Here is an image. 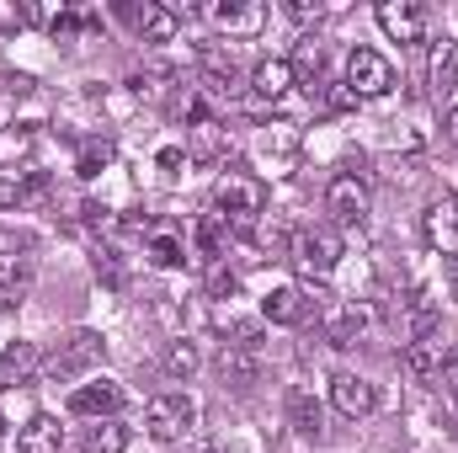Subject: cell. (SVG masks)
Here are the masks:
<instances>
[{
    "label": "cell",
    "instance_id": "cell-1",
    "mask_svg": "<svg viewBox=\"0 0 458 453\" xmlns=\"http://www.w3.org/2000/svg\"><path fill=\"white\" fill-rule=\"evenodd\" d=\"M288 261H293V272H299L304 283H326V278L336 272V261H342V235L331 225L299 229V235L288 240Z\"/></svg>",
    "mask_w": 458,
    "mask_h": 453
},
{
    "label": "cell",
    "instance_id": "cell-2",
    "mask_svg": "<svg viewBox=\"0 0 458 453\" xmlns=\"http://www.w3.org/2000/svg\"><path fill=\"white\" fill-rule=\"evenodd\" d=\"M214 209H219L225 225H250V219L267 209V182H261V176H240V171H229V176L214 182Z\"/></svg>",
    "mask_w": 458,
    "mask_h": 453
},
{
    "label": "cell",
    "instance_id": "cell-3",
    "mask_svg": "<svg viewBox=\"0 0 458 453\" xmlns=\"http://www.w3.org/2000/svg\"><path fill=\"white\" fill-rule=\"evenodd\" d=\"M102 352H107V341L97 337V331H75V337H64L54 352H48L43 373H48L54 384H59V379H75V373L97 368V363H102Z\"/></svg>",
    "mask_w": 458,
    "mask_h": 453
},
{
    "label": "cell",
    "instance_id": "cell-4",
    "mask_svg": "<svg viewBox=\"0 0 458 453\" xmlns=\"http://www.w3.org/2000/svg\"><path fill=\"white\" fill-rule=\"evenodd\" d=\"M346 86L357 91V102L389 97V91H394V64H389L384 54H373V48H352V54H346Z\"/></svg>",
    "mask_w": 458,
    "mask_h": 453
},
{
    "label": "cell",
    "instance_id": "cell-5",
    "mask_svg": "<svg viewBox=\"0 0 458 453\" xmlns=\"http://www.w3.org/2000/svg\"><path fill=\"white\" fill-rule=\"evenodd\" d=\"M192 422H198V406H192L187 395H155V400L144 406V432H149L155 443H171V438L192 432Z\"/></svg>",
    "mask_w": 458,
    "mask_h": 453
},
{
    "label": "cell",
    "instance_id": "cell-6",
    "mask_svg": "<svg viewBox=\"0 0 458 453\" xmlns=\"http://www.w3.org/2000/svg\"><path fill=\"white\" fill-rule=\"evenodd\" d=\"M326 214H331L342 229H357L362 219H368V182L352 176V171H342V176L326 187Z\"/></svg>",
    "mask_w": 458,
    "mask_h": 453
},
{
    "label": "cell",
    "instance_id": "cell-7",
    "mask_svg": "<svg viewBox=\"0 0 458 453\" xmlns=\"http://www.w3.org/2000/svg\"><path fill=\"white\" fill-rule=\"evenodd\" d=\"M123 400H128V389L102 373V379H91V384H81V389L70 395V411H75V416H91V422H117Z\"/></svg>",
    "mask_w": 458,
    "mask_h": 453
},
{
    "label": "cell",
    "instance_id": "cell-8",
    "mask_svg": "<svg viewBox=\"0 0 458 453\" xmlns=\"http://www.w3.org/2000/svg\"><path fill=\"white\" fill-rule=\"evenodd\" d=\"M421 235H427V245L443 251V256H454L458 251V198L454 192H443V198L427 203V214H421Z\"/></svg>",
    "mask_w": 458,
    "mask_h": 453
},
{
    "label": "cell",
    "instance_id": "cell-9",
    "mask_svg": "<svg viewBox=\"0 0 458 453\" xmlns=\"http://www.w3.org/2000/svg\"><path fill=\"white\" fill-rule=\"evenodd\" d=\"M378 27L394 43H421L427 38V11L416 0H378Z\"/></svg>",
    "mask_w": 458,
    "mask_h": 453
},
{
    "label": "cell",
    "instance_id": "cell-10",
    "mask_svg": "<svg viewBox=\"0 0 458 453\" xmlns=\"http://www.w3.org/2000/svg\"><path fill=\"white\" fill-rule=\"evenodd\" d=\"M214 27H225L229 38H256L261 27H267V5H256V0H214Z\"/></svg>",
    "mask_w": 458,
    "mask_h": 453
},
{
    "label": "cell",
    "instance_id": "cell-11",
    "mask_svg": "<svg viewBox=\"0 0 458 453\" xmlns=\"http://www.w3.org/2000/svg\"><path fill=\"white\" fill-rule=\"evenodd\" d=\"M32 294V256L0 251V310H21Z\"/></svg>",
    "mask_w": 458,
    "mask_h": 453
},
{
    "label": "cell",
    "instance_id": "cell-12",
    "mask_svg": "<svg viewBox=\"0 0 458 453\" xmlns=\"http://www.w3.org/2000/svg\"><path fill=\"white\" fill-rule=\"evenodd\" d=\"M331 400H336V411H342L346 422H362V416L378 411V389H373L368 379H357V373H342V379L331 384Z\"/></svg>",
    "mask_w": 458,
    "mask_h": 453
},
{
    "label": "cell",
    "instance_id": "cell-13",
    "mask_svg": "<svg viewBox=\"0 0 458 453\" xmlns=\"http://www.w3.org/2000/svg\"><path fill=\"white\" fill-rule=\"evenodd\" d=\"M310 299H304V288L299 283H283V288H272L267 299H261V315L272 321V326H304L310 321Z\"/></svg>",
    "mask_w": 458,
    "mask_h": 453
},
{
    "label": "cell",
    "instance_id": "cell-14",
    "mask_svg": "<svg viewBox=\"0 0 458 453\" xmlns=\"http://www.w3.org/2000/svg\"><path fill=\"white\" fill-rule=\"evenodd\" d=\"M64 449V427H59V416H48V411H38L21 432H16V453H59Z\"/></svg>",
    "mask_w": 458,
    "mask_h": 453
},
{
    "label": "cell",
    "instance_id": "cell-15",
    "mask_svg": "<svg viewBox=\"0 0 458 453\" xmlns=\"http://www.w3.org/2000/svg\"><path fill=\"white\" fill-rule=\"evenodd\" d=\"M368 331V304H326V337L331 346H352Z\"/></svg>",
    "mask_w": 458,
    "mask_h": 453
},
{
    "label": "cell",
    "instance_id": "cell-16",
    "mask_svg": "<svg viewBox=\"0 0 458 453\" xmlns=\"http://www.w3.org/2000/svg\"><path fill=\"white\" fill-rule=\"evenodd\" d=\"M198 64H203V91H214V97H234L240 91V70H234V59L225 48H203Z\"/></svg>",
    "mask_w": 458,
    "mask_h": 453
},
{
    "label": "cell",
    "instance_id": "cell-17",
    "mask_svg": "<svg viewBox=\"0 0 458 453\" xmlns=\"http://www.w3.org/2000/svg\"><path fill=\"white\" fill-rule=\"evenodd\" d=\"M250 91H256L261 102L288 97V91H293V64H288V59H261V64L250 70Z\"/></svg>",
    "mask_w": 458,
    "mask_h": 453
},
{
    "label": "cell",
    "instance_id": "cell-18",
    "mask_svg": "<svg viewBox=\"0 0 458 453\" xmlns=\"http://www.w3.org/2000/svg\"><path fill=\"white\" fill-rule=\"evenodd\" d=\"M38 346L32 341H11L5 352H0V389H16V384H27L32 373H38Z\"/></svg>",
    "mask_w": 458,
    "mask_h": 453
},
{
    "label": "cell",
    "instance_id": "cell-19",
    "mask_svg": "<svg viewBox=\"0 0 458 453\" xmlns=\"http://www.w3.org/2000/svg\"><path fill=\"white\" fill-rule=\"evenodd\" d=\"M427 75H432V91H437V97L454 91L458 86V38H437V43H432V64H427Z\"/></svg>",
    "mask_w": 458,
    "mask_h": 453
},
{
    "label": "cell",
    "instance_id": "cell-20",
    "mask_svg": "<svg viewBox=\"0 0 458 453\" xmlns=\"http://www.w3.org/2000/svg\"><path fill=\"white\" fill-rule=\"evenodd\" d=\"M288 64H293V86H310V91L326 86V48H320L315 38H304V48H299Z\"/></svg>",
    "mask_w": 458,
    "mask_h": 453
},
{
    "label": "cell",
    "instance_id": "cell-21",
    "mask_svg": "<svg viewBox=\"0 0 458 453\" xmlns=\"http://www.w3.org/2000/svg\"><path fill=\"white\" fill-rule=\"evenodd\" d=\"M133 97H144V102H165L171 91H182L176 86V70H165V64H149V70H133Z\"/></svg>",
    "mask_w": 458,
    "mask_h": 453
},
{
    "label": "cell",
    "instance_id": "cell-22",
    "mask_svg": "<svg viewBox=\"0 0 458 453\" xmlns=\"http://www.w3.org/2000/svg\"><path fill=\"white\" fill-rule=\"evenodd\" d=\"M288 422H293L304 438H320V432H326V411H320V400H315L310 389H293V395H288Z\"/></svg>",
    "mask_w": 458,
    "mask_h": 453
},
{
    "label": "cell",
    "instance_id": "cell-23",
    "mask_svg": "<svg viewBox=\"0 0 458 453\" xmlns=\"http://www.w3.org/2000/svg\"><path fill=\"white\" fill-rule=\"evenodd\" d=\"M176 32H182V11L149 0V11H144V21H139V38H144V43H171Z\"/></svg>",
    "mask_w": 458,
    "mask_h": 453
},
{
    "label": "cell",
    "instance_id": "cell-24",
    "mask_svg": "<svg viewBox=\"0 0 458 453\" xmlns=\"http://www.w3.org/2000/svg\"><path fill=\"white\" fill-rule=\"evenodd\" d=\"M225 240H229V225L219 219V214H208V219H198V229H192V245H198V256L214 267V261H225Z\"/></svg>",
    "mask_w": 458,
    "mask_h": 453
},
{
    "label": "cell",
    "instance_id": "cell-25",
    "mask_svg": "<svg viewBox=\"0 0 458 453\" xmlns=\"http://www.w3.org/2000/svg\"><path fill=\"white\" fill-rule=\"evenodd\" d=\"M405 373H411V379L443 373V341H411V346H405Z\"/></svg>",
    "mask_w": 458,
    "mask_h": 453
},
{
    "label": "cell",
    "instance_id": "cell-26",
    "mask_svg": "<svg viewBox=\"0 0 458 453\" xmlns=\"http://www.w3.org/2000/svg\"><path fill=\"white\" fill-rule=\"evenodd\" d=\"M144 256H149L155 267H182V261H187V240L171 235V229H155L149 245H144Z\"/></svg>",
    "mask_w": 458,
    "mask_h": 453
},
{
    "label": "cell",
    "instance_id": "cell-27",
    "mask_svg": "<svg viewBox=\"0 0 458 453\" xmlns=\"http://www.w3.org/2000/svg\"><path fill=\"white\" fill-rule=\"evenodd\" d=\"M261 373V363H256V346H229L225 352V379L234 389H250V379Z\"/></svg>",
    "mask_w": 458,
    "mask_h": 453
},
{
    "label": "cell",
    "instance_id": "cell-28",
    "mask_svg": "<svg viewBox=\"0 0 458 453\" xmlns=\"http://www.w3.org/2000/svg\"><path fill=\"white\" fill-rule=\"evenodd\" d=\"M219 150H225V128H219L214 117L192 123V150H187V160H214Z\"/></svg>",
    "mask_w": 458,
    "mask_h": 453
},
{
    "label": "cell",
    "instance_id": "cell-29",
    "mask_svg": "<svg viewBox=\"0 0 458 453\" xmlns=\"http://www.w3.org/2000/svg\"><path fill=\"white\" fill-rule=\"evenodd\" d=\"M128 449V427L117 422H91L86 427V453H123Z\"/></svg>",
    "mask_w": 458,
    "mask_h": 453
},
{
    "label": "cell",
    "instance_id": "cell-30",
    "mask_svg": "<svg viewBox=\"0 0 458 453\" xmlns=\"http://www.w3.org/2000/svg\"><path fill=\"white\" fill-rule=\"evenodd\" d=\"M107 166H113V139H91V144H81V160H75L81 176H102Z\"/></svg>",
    "mask_w": 458,
    "mask_h": 453
},
{
    "label": "cell",
    "instance_id": "cell-31",
    "mask_svg": "<svg viewBox=\"0 0 458 453\" xmlns=\"http://www.w3.org/2000/svg\"><path fill=\"white\" fill-rule=\"evenodd\" d=\"M165 373L171 379H192L198 373V346L192 341H171L165 346Z\"/></svg>",
    "mask_w": 458,
    "mask_h": 453
},
{
    "label": "cell",
    "instance_id": "cell-32",
    "mask_svg": "<svg viewBox=\"0 0 458 453\" xmlns=\"http://www.w3.org/2000/svg\"><path fill=\"white\" fill-rule=\"evenodd\" d=\"M234 288H240V278L229 272L225 261H214V267H208V294H214V299H234Z\"/></svg>",
    "mask_w": 458,
    "mask_h": 453
},
{
    "label": "cell",
    "instance_id": "cell-33",
    "mask_svg": "<svg viewBox=\"0 0 458 453\" xmlns=\"http://www.w3.org/2000/svg\"><path fill=\"white\" fill-rule=\"evenodd\" d=\"M288 16L293 21H320L326 16V0H288Z\"/></svg>",
    "mask_w": 458,
    "mask_h": 453
},
{
    "label": "cell",
    "instance_id": "cell-34",
    "mask_svg": "<svg viewBox=\"0 0 458 453\" xmlns=\"http://www.w3.org/2000/svg\"><path fill=\"white\" fill-rule=\"evenodd\" d=\"M326 86H331V107H336V113H346V107H357V91H352L346 81H326Z\"/></svg>",
    "mask_w": 458,
    "mask_h": 453
},
{
    "label": "cell",
    "instance_id": "cell-35",
    "mask_svg": "<svg viewBox=\"0 0 458 453\" xmlns=\"http://www.w3.org/2000/svg\"><path fill=\"white\" fill-rule=\"evenodd\" d=\"M443 389L458 400V352H454V357H443Z\"/></svg>",
    "mask_w": 458,
    "mask_h": 453
},
{
    "label": "cell",
    "instance_id": "cell-36",
    "mask_svg": "<svg viewBox=\"0 0 458 453\" xmlns=\"http://www.w3.org/2000/svg\"><path fill=\"white\" fill-rule=\"evenodd\" d=\"M187 166V150H160V171H182Z\"/></svg>",
    "mask_w": 458,
    "mask_h": 453
},
{
    "label": "cell",
    "instance_id": "cell-37",
    "mask_svg": "<svg viewBox=\"0 0 458 453\" xmlns=\"http://www.w3.org/2000/svg\"><path fill=\"white\" fill-rule=\"evenodd\" d=\"M448 133H454V139H458V102H454V107H448Z\"/></svg>",
    "mask_w": 458,
    "mask_h": 453
},
{
    "label": "cell",
    "instance_id": "cell-38",
    "mask_svg": "<svg viewBox=\"0 0 458 453\" xmlns=\"http://www.w3.org/2000/svg\"><path fill=\"white\" fill-rule=\"evenodd\" d=\"M0 438H5V416H0Z\"/></svg>",
    "mask_w": 458,
    "mask_h": 453
},
{
    "label": "cell",
    "instance_id": "cell-39",
    "mask_svg": "<svg viewBox=\"0 0 458 453\" xmlns=\"http://www.w3.org/2000/svg\"><path fill=\"white\" fill-rule=\"evenodd\" d=\"M208 453H219V449H208Z\"/></svg>",
    "mask_w": 458,
    "mask_h": 453
}]
</instances>
